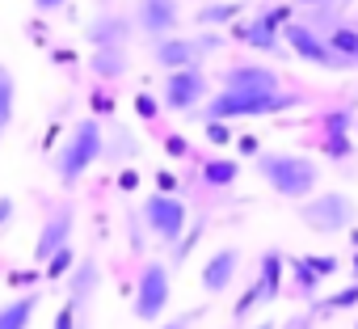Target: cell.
Masks as SVG:
<instances>
[{
    "label": "cell",
    "mask_w": 358,
    "mask_h": 329,
    "mask_svg": "<svg viewBox=\"0 0 358 329\" xmlns=\"http://www.w3.org/2000/svg\"><path fill=\"white\" fill-rule=\"evenodd\" d=\"M257 174L262 182L282 195V199H308L316 195V182H320V169L312 156H299V152H257Z\"/></svg>",
    "instance_id": "cell-1"
},
{
    "label": "cell",
    "mask_w": 358,
    "mask_h": 329,
    "mask_svg": "<svg viewBox=\"0 0 358 329\" xmlns=\"http://www.w3.org/2000/svg\"><path fill=\"white\" fill-rule=\"evenodd\" d=\"M106 156V131L97 118H80L68 135V144L55 152V174H59V186H76L89 164H97Z\"/></svg>",
    "instance_id": "cell-2"
},
{
    "label": "cell",
    "mask_w": 358,
    "mask_h": 329,
    "mask_svg": "<svg viewBox=\"0 0 358 329\" xmlns=\"http://www.w3.org/2000/svg\"><path fill=\"white\" fill-rule=\"evenodd\" d=\"M299 106V97H291V93H232V89H220L215 97H207L203 102V114L199 118H266V114H278V110H295Z\"/></svg>",
    "instance_id": "cell-3"
},
{
    "label": "cell",
    "mask_w": 358,
    "mask_h": 329,
    "mask_svg": "<svg viewBox=\"0 0 358 329\" xmlns=\"http://www.w3.org/2000/svg\"><path fill=\"white\" fill-rule=\"evenodd\" d=\"M299 220H303V228L333 237V232L354 228V203H350V195H341V190L308 195V199H303V207H299Z\"/></svg>",
    "instance_id": "cell-4"
},
{
    "label": "cell",
    "mask_w": 358,
    "mask_h": 329,
    "mask_svg": "<svg viewBox=\"0 0 358 329\" xmlns=\"http://www.w3.org/2000/svg\"><path fill=\"white\" fill-rule=\"evenodd\" d=\"M169 295H173L169 266L164 262H148L139 270V283H135V321L156 325L164 316V308H169Z\"/></svg>",
    "instance_id": "cell-5"
},
{
    "label": "cell",
    "mask_w": 358,
    "mask_h": 329,
    "mask_svg": "<svg viewBox=\"0 0 358 329\" xmlns=\"http://www.w3.org/2000/svg\"><path fill=\"white\" fill-rule=\"evenodd\" d=\"M207 89H211V80L203 76L199 64L173 68V72L164 76V106H169L173 114H194V110L207 102Z\"/></svg>",
    "instance_id": "cell-6"
},
{
    "label": "cell",
    "mask_w": 358,
    "mask_h": 329,
    "mask_svg": "<svg viewBox=\"0 0 358 329\" xmlns=\"http://www.w3.org/2000/svg\"><path fill=\"white\" fill-rule=\"evenodd\" d=\"M186 220H190L186 203L173 199V195H164V190H156V195L143 203V224H148L160 241H177V237L186 232Z\"/></svg>",
    "instance_id": "cell-7"
},
{
    "label": "cell",
    "mask_w": 358,
    "mask_h": 329,
    "mask_svg": "<svg viewBox=\"0 0 358 329\" xmlns=\"http://www.w3.org/2000/svg\"><path fill=\"white\" fill-rule=\"evenodd\" d=\"M282 38H287V47H291L303 64H316V68H345V59H341L324 38H316L308 26H299V22L282 26Z\"/></svg>",
    "instance_id": "cell-8"
},
{
    "label": "cell",
    "mask_w": 358,
    "mask_h": 329,
    "mask_svg": "<svg viewBox=\"0 0 358 329\" xmlns=\"http://www.w3.org/2000/svg\"><path fill=\"white\" fill-rule=\"evenodd\" d=\"M135 26L143 34H152V38H164V34H173L182 26V5H177V0H139Z\"/></svg>",
    "instance_id": "cell-9"
},
{
    "label": "cell",
    "mask_w": 358,
    "mask_h": 329,
    "mask_svg": "<svg viewBox=\"0 0 358 329\" xmlns=\"http://www.w3.org/2000/svg\"><path fill=\"white\" fill-rule=\"evenodd\" d=\"M72 228H76V211H72V207H59V211H51V216H47V224H43V232H38L34 262H38V266H47V258H51L55 249L72 245Z\"/></svg>",
    "instance_id": "cell-10"
},
{
    "label": "cell",
    "mask_w": 358,
    "mask_h": 329,
    "mask_svg": "<svg viewBox=\"0 0 358 329\" xmlns=\"http://www.w3.org/2000/svg\"><path fill=\"white\" fill-rule=\"evenodd\" d=\"M207 55V47H203V38L194 43V38H173V34H164V38H152V59L160 64V68H190V64H199Z\"/></svg>",
    "instance_id": "cell-11"
},
{
    "label": "cell",
    "mask_w": 358,
    "mask_h": 329,
    "mask_svg": "<svg viewBox=\"0 0 358 329\" xmlns=\"http://www.w3.org/2000/svg\"><path fill=\"white\" fill-rule=\"evenodd\" d=\"M224 89L232 93H278V72L262 64H236L224 72Z\"/></svg>",
    "instance_id": "cell-12"
},
{
    "label": "cell",
    "mask_w": 358,
    "mask_h": 329,
    "mask_svg": "<svg viewBox=\"0 0 358 329\" xmlns=\"http://www.w3.org/2000/svg\"><path fill=\"white\" fill-rule=\"evenodd\" d=\"M236 266H241V249L236 245H224V249H215L211 258H207V266H203V291L207 295H220V291H228L232 287V279H236Z\"/></svg>",
    "instance_id": "cell-13"
},
{
    "label": "cell",
    "mask_w": 358,
    "mask_h": 329,
    "mask_svg": "<svg viewBox=\"0 0 358 329\" xmlns=\"http://www.w3.org/2000/svg\"><path fill=\"white\" fill-rule=\"evenodd\" d=\"M127 34H131V22L122 13H93L85 26L89 47H127Z\"/></svg>",
    "instance_id": "cell-14"
},
{
    "label": "cell",
    "mask_w": 358,
    "mask_h": 329,
    "mask_svg": "<svg viewBox=\"0 0 358 329\" xmlns=\"http://www.w3.org/2000/svg\"><path fill=\"white\" fill-rule=\"evenodd\" d=\"M97 283H101V262L89 253V258H80V262L72 266V279H68V300H72L76 308H85V304L93 300Z\"/></svg>",
    "instance_id": "cell-15"
},
{
    "label": "cell",
    "mask_w": 358,
    "mask_h": 329,
    "mask_svg": "<svg viewBox=\"0 0 358 329\" xmlns=\"http://www.w3.org/2000/svg\"><path fill=\"white\" fill-rule=\"evenodd\" d=\"M89 72H97L101 80H114L127 72V47H93L89 51Z\"/></svg>",
    "instance_id": "cell-16"
},
{
    "label": "cell",
    "mask_w": 358,
    "mask_h": 329,
    "mask_svg": "<svg viewBox=\"0 0 358 329\" xmlns=\"http://www.w3.org/2000/svg\"><path fill=\"white\" fill-rule=\"evenodd\" d=\"M257 287H262V304L278 300V291H282V253H278V249H266V253H262Z\"/></svg>",
    "instance_id": "cell-17"
},
{
    "label": "cell",
    "mask_w": 358,
    "mask_h": 329,
    "mask_svg": "<svg viewBox=\"0 0 358 329\" xmlns=\"http://www.w3.org/2000/svg\"><path fill=\"white\" fill-rule=\"evenodd\" d=\"M34 312H38V291H30V295H17L13 304H5V308H0V329H30Z\"/></svg>",
    "instance_id": "cell-18"
},
{
    "label": "cell",
    "mask_w": 358,
    "mask_h": 329,
    "mask_svg": "<svg viewBox=\"0 0 358 329\" xmlns=\"http://www.w3.org/2000/svg\"><path fill=\"white\" fill-rule=\"evenodd\" d=\"M13 114H17V80H13V72L5 64H0V135L9 131Z\"/></svg>",
    "instance_id": "cell-19"
},
{
    "label": "cell",
    "mask_w": 358,
    "mask_h": 329,
    "mask_svg": "<svg viewBox=\"0 0 358 329\" xmlns=\"http://www.w3.org/2000/svg\"><path fill=\"white\" fill-rule=\"evenodd\" d=\"M345 64H358V30L354 26H337V30H329V38H324Z\"/></svg>",
    "instance_id": "cell-20"
},
{
    "label": "cell",
    "mask_w": 358,
    "mask_h": 329,
    "mask_svg": "<svg viewBox=\"0 0 358 329\" xmlns=\"http://www.w3.org/2000/svg\"><path fill=\"white\" fill-rule=\"evenodd\" d=\"M241 13H245V9L236 5V0H215V5H207V9L199 13V26H207V30H211V26H228V22H236Z\"/></svg>",
    "instance_id": "cell-21"
},
{
    "label": "cell",
    "mask_w": 358,
    "mask_h": 329,
    "mask_svg": "<svg viewBox=\"0 0 358 329\" xmlns=\"http://www.w3.org/2000/svg\"><path fill=\"white\" fill-rule=\"evenodd\" d=\"M245 43H253V47H257V51H266V55L282 51V47H278V30H270L262 18H253V22L245 26Z\"/></svg>",
    "instance_id": "cell-22"
},
{
    "label": "cell",
    "mask_w": 358,
    "mask_h": 329,
    "mask_svg": "<svg viewBox=\"0 0 358 329\" xmlns=\"http://www.w3.org/2000/svg\"><path fill=\"white\" fill-rule=\"evenodd\" d=\"M241 178V164L236 160H207L203 164V182L207 186H232Z\"/></svg>",
    "instance_id": "cell-23"
},
{
    "label": "cell",
    "mask_w": 358,
    "mask_h": 329,
    "mask_svg": "<svg viewBox=\"0 0 358 329\" xmlns=\"http://www.w3.org/2000/svg\"><path fill=\"white\" fill-rule=\"evenodd\" d=\"M291 279H295V287H299L303 295H316V287L324 283V279H320V274L303 262V258H291Z\"/></svg>",
    "instance_id": "cell-24"
},
{
    "label": "cell",
    "mask_w": 358,
    "mask_h": 329,
    "mask_svg": "<svg viewBox=\"0 0 358 329\" xmlns=\"http://www.w3.org/2000/svg\"><path fill=\"white\" fill-rule=\"evenodd\" d=\"M72 262H76V253H72V245H64V249H55V253L47 258V279H64V274L72 270Z\"/></svg>",
    "instance_id": "cell-25"
},
{
    "label": "cell",
    "mask_w": 358,
    "mask_h": 329,
    "mask_svg": "<svg viewBox=\"0 0 358 329\" xmlns=\"http://www.w3.org/2000/svg\"><path fill=\"white\" fill-rule=\"evenodd\" d=\"M354 148H350V135L345 131H333V135H324V156L329 160H345Z\"/></svg>",
    "instance_id": "cell-26"
},
{
    "label": "cell",
    "mask_w": 358,
    "mask_h": 329,
    "mask_svg": "<svg viewBox=\"0 0 358 329\" xmlns=\"http://www.w3.org/2000/svg\"><path fill=\"white\" fill-rule=\"evenodd\" d=\"M358 118H354V110H329L324 114V135H333V131H350Z\"/></svg>",
    "instance_id": "cell-27"
},
{
    "label": "cell",
    "mask_w": 358,
    "mask_h": 329,
    "mask_svg": "<svg viewBox=\"0 0 358 329\" xmlns=\"http://www.w3.org/2000/svg\"><path fill=\"white\" fill-rule=\"evenodd\" d=\"M270 30H282V26H291V5H274V9H266V13H257Z\"/></svg>",
    "instance_id": "cell-28"
},
{
    "label": "cell",
    "mask_w": 358,
    "mask_h": 329,
    "mask_svg": "<svg viewBox=\"0 0 358 329\" xmlns=\"http://www.w3.org/2000/svg\"><path fill=\"white\" fill-rule=\"evenodd\" d=\"M354 304H358V279H354L345 291H337V295L324 300V308H354Z\"/></svg>",
    "instance_id": "cell-29"
},
{
    "label": "cell",
    "mask_w": 358,
    "mask_h": 329,
    "mask_svg": "<svg viewBox=\"0 0 358 329\" xmlns=\"http://www.w3.org/2000/svg\"><path fill=\"white\" fill-rule=\"evenodd\" d=\"M199 316H203V308H190V312H182V316H173V321H156L152 329H190Z\"/></svg>",
    "instance_id": "cell-30"
},
{
    "label": "cell",
    "mask_w": 358,
    "mask_h": 329,
    "mask_svg": "<svg viewBox=\"0 0 358 329\" xmlns=\"http://www.w3.org/2000/svg\"><path fill=\"white\" fill-rule=\"evenodd\" d=\"M135 114H139V118H156V114H160V102H156L152 93H135Z\"/></svg>",
    "instance_id": "cell-31"
},
{
    "label": "cell",
    "mask_w": 358,
    "mask_h": 329,
    "mask_svg": "<svg viewBox=\"0 0 358 329\" xmlns=\"http://www.w3.org/2000/svg\"><path fill=\"white\" fill-rule=\"evenodd\" d=\"M207 139H211V144H232L228 122H224V118H211V122H207Z\"/></svg>",
    "instance_id": "cell-32"
},
{
    "label": "cell",
    "mask_w": 358,
    "mask_h": 329,
    "mask_svg": "<svg viewBox=\"0 0 358 329\" xmlns=\"http://www.w3.org/2000/svg\"><path fill=\"white\" fill-rule=\"evenodd\" d=\"M303 262H308V266H312L320 279H329V274L337 270V258H333V253H324V258H303Z\"/></svg>",
    "instance_id": "cell-33"
},
{
    "label": "cell",
    "mask_w": 358,
    "mask_h": 329,
    "mask_svg": "<svg viewBox=\"0 0 358 329\" xmlns=\"http://www.w3.org/2000/svg\"><path fill=\"white\" fill-rule=\"evenodd\" d=\"M55 329H76V304H72V300L59 308V316H55Z\"/></svg>",
    "instance_id": "cell-34"
},
{
    "label": "cell",
    "mask_w": 358,
    "mask_h": 329,
    "mask_svg": "<svg viewBox=\"0 0 358 329\" xmlns=\"http://www.w3.org/2000/svg\"><path fill=\"white\" fill-rule=\"evenodd\" d=\"M164 152H169V156H186V152H190V144H186L182 135H169V139H164Z\"/></svg>",
    "instance_id": "cell-35"
},
{
    "label": "cell",
    "mask_w": 358,
    "mask_h": 329,
    "mask_svg": "<svg viewBox=\"0 0 358 329\" xmlns=\"http://www.w3.org/2000/svg\"><path fill=\"white\" fill-rule=\"evenodd\" d=\"M194 241H199V228L190 232V241H182V245H177V249H173V262H186V258L194 253Z\"/></svg>",
    "instance_id": "cell-36"
},
{
    "label": "cell",
    "mask_w": 358,
    "mask_h": 329,
    "mask_svg": "<svg viewBox=\"0 0 358 329\" xmlns=\"http://www.w3.org/2000/svg\"><path fill=\"white\" fill-rule=\"evenodd\" d=\"M64 5H68V0H34L38 13H55V9H64Z\"/></svg>",
    "instance_id": "cell-37"
},
{
    "label": "cell",
    "mask_w": 358,
    "mask_h": 329,
    "mask_svg": "<svg viewBox=\"0 0 358 329\" xmlns=\"http://www.w3.org/2000/svg\"><path fill=\"white\" fill-rule=\"evenodd\" d=\"M13 220V199H0V228Z\"/></svg>",
    "instance_id": "cell-38"
},
{
    "label": "cell",
    "mask_w": 358,
    "mask_h": 329,
    "mask_svg": "<svg viewBox=\"0 0 358 329\" xmlns=\"http://www.w3.org/2000/svg\"><path fill=\"white\" fill-rule=\"evenodd\" d=\"M156 186L169 195V190H177V178H173V174H156Z\"/></svg>",
    "instance_id": "cell-39"
},
{
    "label": "cell",
    "mask_w": 358,
    "mask_h": 329,
    "mask_svg": "<svg viewBox=\"0 0 358 329\" xmlns=\"http://www.w3.org/2000/svg\"><path fill=\"white\" fill-rule=\"evenodd\" d=\"M257 148H262L257 139H241V152H245V156H257Z\"/></svg>",
    "instance_id": "cell-40"
},
{
    "label": "cell",
    "mask_w": 358,
    "mask_h": 329,
    "mask_svg": "<svg viewBox=\"0 0 358 329\" xmlns=\"http://www.w3.org/2000/svg\"><path fill=\"white\" fill-rule=\"evenodd\" d=\"M350 266H354V279H358V241H354V258H350Z\"/></svg>",
    "instance_id": "cell-41"
},
{
    "label": "cell",
    "mask_w": 358,
    "mask_h": 329,
    "mask_svg": "<svg viewBox=\"0 0 358 329\" xmlns=\"http://www.w3.org/2000/svg\"><path fill=\"white\" fill-rule=\"evenodd\" d=\"M303 5H324V0H303Z\"/></svg>",
    "instance_id": "cell-42"
},
{
    "label": "cell",
    "mask_w": 358,
    "mask_h": 329,
    "mask_svg": "<svg viewBox=\"0 0 358 329\" xmlns=\"http://www.w3.org/2000/svg\"><path fill=\"white\" fill-rule=\"evenodd\" d=\"M354 241H358V232H354Z\"/></svg>",
    "instance_id": "cell-43"
},
{
    "label": "cell",
    "mask_w": 358,
    "mask_h": 329,
    "mask_svg": "<svg viewBox=\"0 0 358 329\" xmlns=\"http://www.w3.org/2000/svg\"><path fill=\"white\" fill-rule=\"evenodd\" d=\"M354 329H358V321H354Z\"/></svg>",
    "instance_id": "cell-44"
}]
</instances>
